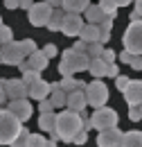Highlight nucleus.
<instances>
[{"label":"nucleus","instance_id":"f257e3e1","mask_svg":"<svg viewBox=\"0 0 142 147\" xmlns=\"http://www.w3.org/2000/svg\"><path fill=\"white\" fill-rule=\"evenodd\" d=\"M81 129H84V118H81L77 111L66 109V111H61V113H56L52 134L59 138V140L72 143L74 134H77V131H81Z\"/></svg>","mask_w":142,"mask_h":147},{"label":"nucleus","instance_id":"f03ea898","mask_svg":"<svg viewBox=\"0 0 142 147\" xmlns=\"http://www.w3.org/2000/svg\"><path fill=\"white\" fill-rule=\"evenodd\" d=\"M88 55L86 52H79V50H66L63 57H61V63H59V73L63 75V77H72L74 73H81V70H86L88 68Z\"/></svg>","mask_w":142,"mask_h":147},{"label":"nucleus","instance_id":"7ed1b4c3","mask_svg":"<svg viewBox=\"0 0 142 147\" xmlns=\"http://www.w3.org/2000/svg\"><path fill=\"white\" fill-rule=\"evenodd\" d=\"M23 129V122L7 109H0V145H9Z\"/></svg>","mask_w":142,"mask_h":147},{"label":"nucleus","instance_id":"20e7f679","mask_svg":"<svg viewBox=\"0 0 142 147\" xmlns=\"http://www.w3.org/2000/svg\"><path fill=\"white\" fill-rule=\"evenodd\" d=\"M117 120H120L117 111L104 104V107H97V111H95V113L88 118V127L97 129V131H104V129L117 127Z\"/></svg>","mask_w":142,"mask_h":147},{"label":"nucleus","instance_id":"39448f33","mask_svg":"<svg viewBox=\"0 0 142 147\" xmlns=\"http://www.w3.org/2000/svg\"><path fill=\"white\" fill-rule=\"evenodd\" d=\"M122 43H124V50L133 52V55H142V18L129 23L124 36H122Z\"/></svg>","mask_w":142,"mask_h":147},{"label":"nucleus","instance_id":"423d86ee","mask_svg":"<svg viewBox=\"0 0 142 147\" xmlns=\"http://www.w3.org/2000/svg\"><path fill=\"white\" fill-rule=\"evenodd\" d=\"M84 95H86V104H92L95 109L97 107H104L106 100H108V86L102 79H92L90 84H86Z\"/></svg>","mask_w":142,"mask_h":147},{"label":"nucleus","instance_id":"0eeeda50","mask_svg":"<svg viewBox=\"0 0 142 147\" xmlns=\"http://www.w3.org/2000/svg\"><path fill=\"white\" fill-rule=\"evenodd\" d=\"M25 59H27V55L23 52L20 43L9 41V43L0 45V63H5V66H18V63L25 61Z\"/></svg>","mask_w":142,"mask_h":147},{"label":"nucleus","instance_id":"6e6552de","mask_svg":"<svg viewBox=\"0 0 142 147\" xmlns=\"http://www.w3.org/2000/svg\"><path fill=\"white\" fill-rule=\"evenodd\" d=\"M27 11H29V23L34 27H45V23L50 18V14H52V7L43 0V2H34Z\"/></svg>","mask_w":142,"mask_h":147},{"label":"nucleus","instance_id":"1a4fd4ad","mask_svg":"<svg viewBox=\"0 0 142 147\" xmlns=\"http://www.w3.org/2000/svg\"><path fill=\"white\" fill-rule=\"evenodd\" d=\"M7 111H9L11 115H16L20 122H27V120L32 118V104H29L25 97H20V100H9Z\"/></svg>","mask_w":142,"mask_h":147},{"label":"nucleus","instance_id":"9d476101","mask_svg":"<svg viewBox=\"0 0 142 147\" xmlns=\"http://www.w3.org/2000/svg\"><path fill=\"white\" fill-rule=\"evenodd\" d=\"M122 95H124V100H126L129 107H138V104L142 102V82H138V79H129V84L124 86Z\"/></svg>","mask_w":142,"mask_h":147},{"label":"nucleus","instance_id":"9b49d317","mask_svg":"<svg viewBox=\"0 0 142 147\" xmlns=\"http://www.w3.org/2000/svg\"><path fill=\"white\" fill-rule=\"evenodd\" d=\"M81 27H84V18H81L79 14H66V16H63L61 32H63L66 36H79Z\"/></svg>","mask_w":142,"mask_h":147},{"label":"nucleus","instance_id":"f8f14e48","mask_svg":"<svg viewBox=\"0 0 142 147\" xmlns=\"http://www.w3.org/2000/svg\"><path fill=\"white\" fill-rule=\"evenodd\" d=\"M120 140H122V131L117 127L104 129V131H99V136H97V145L99 147H120Z\"/></svg>","mask_w":142,"mask_h":147},{"label":"nucleus","instance_id":"ddd939ff","mask_svg":"<svg viewBox=\"0 0 142 147\" xmlns=\"http://www.w3.org/2000/svg\"><path fill=\"white\" fill-rule=\"evenodd\" d=\"M5 95L9 100H20L27 95V86L20 79H5Z\"/></svg>","mask_w":142,"mask_h":147},{"label":"nucleus","instance_id":"4468645a","mask_svg":"<svg viewBox=\"0 0 142 147\" xmlns=\"http://www.w3.org/2000/svg\"><path fill=\"white\" fill-rule=\"evenodd\" d=\"M27 95H29L32 100H36V102H38V100H45V97L50 95V84H48L45 79H41V77H38L34 84H29V86H27Z\"/></svg>","mask_w":142,"mask_h":147},{"label":"nucleus","instance_id":"2eb2a0df","mask_svg":"<svg viewBox=\"0 0 142 147\" xmlns=\"http://www.w3.org/2000/svg\"><path fill=\"white\" fill-rule=\"evenodd\" d=\"M66 107L70 111H84L86 109V95L84 91H68L66 93Z\"/></svg>","mask_w":142,"mask_h":147},{"label":"nucleus","instance_id":"dca6fc26","mask_svg":"<svg viewBox=\"0 0 142 147\" xmlns=\"http://www.w3.org/2000/svg\"><path fill=\"white\" fill-rule=\"evenodd\" d=\"M25 61H27V66H29L32 70H36V73H43V70L48 68V63H50V59H48V57L43 55L41 50L32 52V55H29L27 59H25Z\"/></svg>","mask_w":142,"mask_h":147},{"label":"nucleus","instance_id":"f3484780","mask_svg":"<svg viewBox=\"0 0 142 147\" xmlns=\"http://www.w3.org/2000/svg\"><path fill=\"white\" fill-rule=\"evenodd\" d=\"M50 102H52L54 109H63L66 107V91L59 86V84H50Z\"/></svg>","mask_w":142,"mask_h":147},{"label":"nucleus","instance_id":"a211bd4d","mask_svg":"<svg viewBox=\"0 0 142 147\" xmlns=\"http://www.w3.org/2000/svg\"><path fill=\"white\" fill-rule=\"evenodd\" d=\"M90 5V0H61V9L66 14H81Z\"/></svg>","mask_w":142,"mask_h":147},{"label":"nucleus","instance_id":"6ab92c4d","mask_svg":"<svg viewBox=\"0 0 142 147\" xmlns=\"http://www.w3.org/2000/svg\"><path fill=\"white\" fill-rule=\"evenodd\" d=\"M63 16H66V11L59 7V9H52V14H50V18L45 23V27L50 30V32H61V25H63Z\"/></svg>","mask_w":142,"mask_h":147},{"label":"nucleus","instance_id":"aec40b11","mask_svg":"<svg viewBox=\"0 0 142 147\" xmlns=\"http://www.w3.org/2000/svg\"><path fill=\"white\" fill-rule=\"evenodd\" d=\"M79 38L86 41V43H95V41H99V27L92 25V23H84V27H81V32H79Z\"/></svg>","mask_w":142,"mask_h":147},{"label":"nucleus","instance_id":"412c9836","mask_svg":"<svg viewBox=\"0 0 142 147\" xmlns=\"http://www.w3.org/2000/svg\"><path fill=\"white\" fill-rule=\"evenodd\" d=\"M120 147H142V131H126V134H122Z\"/></svg>","mask_w":142,"mask_h":147},{"label":"nucleus","instance_id":"4be33fe9","mask_svg":"<svg viewBox=\"0 0 142 147\" xmlns=\"http://www.w3.org/2000/svg\"><path fill=\"white\" fill-rule=\"evenodd\" d=\"M84 11H86V16H84V18L88 20V23H92V25H99V23H102V18L106 16V14L99 9V5H88Z\"/></svg>","mask_w":142,"mask_h":147},{"label":"nucleus","instance_id":"5701e85b","mask_svg":"<svg viewBox=\"0 0 142 147\" xmlns=\"http://www.w3.org/2000/svg\"><path fill=\"white\" fill-rule=\"evenodd\" d=\"M106 66H108V63H104V61L97 57V59H90V61H88V68H86V70H90L92 77H97V79H99V77H104V75H106Z\"/></svg>","mask_w":142,"mask_h":147},{"label":"nucleus","instance_id":"b1692460","mask_svg":"<svg viewBox=\"0 0 142 147\" xmlns=\"http://www.w3.org/2000/svg\"><path fill=\"white\" fill-rule=\"evenodd\" d=\"M63 91H84L86 88V82H81V79H74V77H63V82L59 84Z\"/></svg>","mask_w":142,"mask_h":147},{"label":"nucleus","instance_id":"393cba45","mask_svg":"<svg viewBox=\"0 0 142 147\" xmlns=\"http://www.w3.org/2000/svg\"><path fill=\"white\" fill-rule=\"evenodd\" d=\"M54 118H56L54 111L41 113V118H38V127L43 129V131H52V129H54Z\"/></svg>","mask_w":142,"mask_h":147},{"label":"nucleus","instance_id":"a878e982","mask_svg":"<svg viewBox=\"0 0 142 147\" xmlns=\"http://www.w3.org/2000/svg\"><path fill=\"white\" fill-rule=\"evenodd\" d=\"M99 9H102V11L106 14V16L115 18V16H117V9H120V7L115 5V0H102V2H99Z\"/></svg>","mask_w":142,"mask_h":147},{"label":"nucleus","instance_id":"bb28decb","mask_svg":"<svg viewBox=\"0 0 142 147\" xmlns=\"http://www.w3.org/2000/svg\"><path fill=\"white\" fill-rule=\"evenodd\" d=\"M48 145V138L41 136V134H29L27 136V147H45Z\"/></svg>","mask_w":142,"mask_h":147},{"label":"nucleus","instance_id":"cd10ccee","mask_svg":"<svg viewBox=\"0 0 142 147\" xmlns=\"http://www.w3.org/2000/svg\"><path fill=\"white\" fill-rule=\"evenodd\" d=\"M102 50H104V45H102L99 41H95V43H88V45H86V55H88V59H97V57L102 55Z\"/></svg>","mask_w":142,"mask_h":147},{"label":"nucleus","instance_id":"c85d7f7f","mask_svg":"<svg viewBox=\"0 0 142 147\" xmlns=\"http://www.w3.org/2000/svg\"><path fill=\"white\" fill-rule=\"evenodd\" d=\"M27 136H29V131L23 127V129H20V134L9 143V147H27Z\"/></svg>","mask_w":142,"mask_h":147},{"label":"nucleus","instance_id":"c756f323","mask_svg":"<svg viewBox=\"0 0 142 147\" xmlns=\"http://www.w3.org/2000/svg\"><path fill=\"white\" fill-rule=\"evenodd\" d=\"M9 41H14V32H11V27L0 25V45H5V43H9Z\"/></svg>","mask_w":142,"mask_h":147},{"label":"nucleus","instance_id":"7c9ffc66","mask_svg":"<svg viewBox=\"0 0 142 147\" xmlns=\"http://www.w3.org/2000/svg\"><path fill=\"white\" fill-rule=\"evenodd\" d=\"M99 59H102L104 63H113V61L117 59V52H115L113 48H104V50H102V55H99Z\"/></svg>","mask_w":142,"mask_h":147},{"label":"nucleus","instance_id":"2f4dec72","mask_svg":"<svg viewBox=\"0 0 142 147\" xmlns=\"http://www.w3.org/2000/svg\"><path fill=\"white\" fill-rule=\"evenodd\" d=\"M36 79H38V73L29 68V70H25V73H23V79H20V82H23L25 86H29V84H34Z\"/></svg>","mask_w":142,"mask_h":147},{"label":"nucleus","instance_id":"473e14b6","mask_svg":"<svg viewBox=\"0 0 142 147\" xmlns=\"http://www.w3.org/2000/svg\"><path fill=\"white\" fill-rule=\"evenodd\" d=\"M20 48H23V52L29 57L32 52H36V45H34V41L32 38H25V41H20Z\"/></svg>","mask_w":142,"mask_h":147},{"label":"nucleus","instance_id":"72a5a7b5","mask_svg":"<svg viewBox=\"0 0 142 147\" xmlns=\"http://www.w3.org/2000/svg\"><path fill=\"white\" fill-rule=\"evenodd\" d=\"M41 52L48 57V59H54V57L59 55V50H56V45H54V43H48V45H45V48H43Z\"/></svg>","mask_w":142,"mask_h":147},{"label":"nucleus","instance_id":"f704fd0d","mask_svg":"<svg viewBox=\"0 0 142 147\" xmlns=\"http://www.w3.org/2000/svg\"><path fill=\"white\" fill-rule=\"evenodd\" d=\"M86 138H88V134H86V127H84L81 131H77V134H74L72 143H74V145H84V143H86Z\"/></svg>","mask_w":142,"mask_h":147},{"label":"nucleus","instance_id":"c9c22d12","mask_svg":"<svg viewBox=\"0 0 142 147\" xmlns=\"http://www.w3.org/2000/svg\"><path fill=\"white\" fill-rule=\"evenodd\" d=\"M54 107H52V102H50V100H48V97H45V100H38V111H41V113H48V111H52Z\"/></svg>","mask_w":142,"mask_h":147},{"label":"nucleus","instance_id":"e433bc0d","mask_svg":"<svg viewBox=\"0 0 142 147\" xmlns=\"http://www.w3.org/2000/svg\"><path fill=\"white\" fill-rule=\"evenodd\" d=\"M129 120H131V122H138V120H142L140 109H138V107H129Z\"/></svg>","mask_w":142,"mask_h":147},{"label":"nucleus","instance_id":"4c0bfd02","mask_svg":"<svg viewBox=\"0 0 142 147\" xmlns=\"http://www.w3.org/2000/svg\"><path fill=\"white\" fill-rule=\"evenodd\" d=\"M133 70H142V55H135L133 59H131V63H129Z\"/></svg>","mask_w":142,"mask_h":147},{"label":"nucleus","instance_id":"58836bf2","mask_svg":"<svg viewBox=\"0 0 142 147\" xmlns=\"http://www.w3.org/2000/svg\"><path fill=\"white\" fill-rule=\"evenodd\" d=\"M115 84H117V88H120V91H124V86L129 84V77H124V75H117V77H115Z\"/></svg>","mask_w":142,"mask_h":147},{"label":"nucleus","instance_id":"ea45409f","mask_svg":"<svg viewBox=\"0 0 142 147\" xmlns=\"http://www.w3.org/2000/svg\"><path fill=\"white\" fill-rule=\"evenodd\" d=\"M106 75L108 77H117V75H120V68H117L115 63H108L106 66Z\"/></svg>","mask_w":142,"mask_h":147},{"label":"nucleus","instance_id":"a19ab883","mask_svg":"<svg viewBox=\"0 0 142 147\" xmlns=\"http://www.w3.org/2000/svg\"><path fill=\"white\" fill-rule=\"evenodd\" d=\"M133 52H129V50H124V52H120V61L122 63H131V59H133Z\"/></svg>","mask_w":142,"mask_h":147},{"label":"nucleus","instance_id":"79ce46f5","mask_svg":"<svg viewBox=\"0 0 142 147\" xmlns=\"http://www.w3.org/2000/svg\"><path fill=\"white\" fill-rule=\"evenodd\" d=\"M18 5H20V0H5V7L7 9H18Z\"/></svg>","mask_w":142,"mask_h":147},{"label":"nucleus","instance_id":"37998d69","mask_svg":"<svg viewBox=\"0 0 142 147\" xmlns=\"http://www.w3.org/2000/svg\"><path fill=\"white\" fill-rule=\"evenodd\" d=\"M86 45H88V43H86V41H81V38H79V41H77V43H74V50H79V52H86Z\"/></svg>","mask_w":142,"mask_h":147},{"label":"nucleus","instance_id":"c03bdc74","mask_svg":"<svg viewBox=\"0 0 142 147\" xmlns=\"http://www.w3.org/2000/svg\"><path fill=\"white\" fill-rule=\"evenodd\" d=\"M5 100H7V95H5V79L0 82V107L5 104Z\"/></svg>","mask_w":142,"mask_h":147},{"label":"nucleus","instance_id":"a18cd8bd","mask_svg":"<svg viewBox=\"0 0 142 147\" xmlns=\"http://www.w3.org/2000/svg\"><path fill=\"white\" fill-rule=\"evenodd\" d=\"M32 5H34L32 0H20V5H18V7H20V9H29Z\"/></svg>","mask_w":142,"mask_h":147},{"label":"nucleus","instance_id":"49530a36","mask_svg":"<svg viewBox=\"0 0 142 147\" xmlns=\"http://www.w3.org/2000/svg\"><path fill=\"white\" fill-rule=\"evenodd\" d=\"M45 2H48L52 9H59V7H61V0H45Z\"/></svg>","mask_w":142,"mask_h":147},{"label":"nucleus","instance_id":"de8ad7c7","mask_svg":"<svg viewBox=\"0 0 142 147\" xmlns=\"http://www.w3.org/2000/svg\"><path fill=\"white\" fill-rule=\"evenodd\" d=\"M135 14L142 16V0H135Z\"/></svg>","mask_w":142,"mask_h":147},{"label":"nucleus","instance_id":"09e8293b","mask_svg":"<svg viewBox=\"0 0 142 147\" xmlns=\"http://www.w3.org/2000/svg\"><path fill=\"white\" fill-rule=\"evenodd\" d=\"M129 2H133V0H115V5H117V7H126Z\"/></svg>","mask_w":142,"mask_h":147},{"label":"nucleus","instance_id":"8fccbe9b","mask_svg":"<svg viewBox=\"0 0 142 147\" xmlns=\"http://www.w3.org/2000/svg\"><path fill=\"white\" fill-rule=\"evenodd\" d=\"M138 109H140V115H142V102H140V104H138Z\"/></svg>","mask_w":142,"mask_h":147},{"label":"nucleus","instance_id":"3c124183","mask_svg":"<svg viewBox=\"0 0 142 147\" xmlns=\"http://www.w3.org/2000/svg\"><path fill=\"white\" fill-rule=\"evenodd\" d=\"M0 25H2V16H0Z\"/></svg>","mask_w":142,"mask_h":147},{"label":"nucleus","instance_id":"603ef678","mask_svg":"<svg viewBox=\"0 0 142 147\" xmlns=\"http://www.w3.org/2000/svg\"><path fill=\"white\" fill-rule=\"evenodd\" d=\"M133 2H135V0H133Z\"/></svg>","mask_w":142,"mask_h":147}]
</instances>
